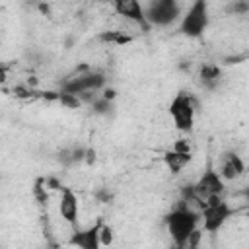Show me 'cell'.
Returning a JSON list of instances; mask_svg holds the SVG:
<instances>
[{
	"instance_id": "cell-16",
	"label": "cell",
	"mask_w": 249,
	"mask_h": 249,
	"mask_svg": "<svg viewBox=\"0 0 249 249\" xmlns=\"http://www.w3.org/2000/svg\"><path fill=\"white\" fill-rule=\"evenodd\" d=\"M31 195H33V198H35V202H37L39 206L49 204V189H47V185H45V177H37V179L33 181Z\"/></svg>"
},
{
	"instance_id": "cell-7",
	"label": "cell",
	"mask_w": 249,
	"mask_h": 249,
	"mask_svg": "<svg viewBox=\"0 0 249 249\" xmlns=\"http://www.w3.org/2000/svg\"><path fill=\"white\" fill-rule=\"evenodd\" d=\"M195 191H196V196H198L200 208H202L208 198L224 196V193H226V181H224V179L220 177V173L208 163L206 169L200 173V177L195 181Z\"/></svg>"
},
{
	"instance_id": "cell-19",
	"label": "cell",
	"mask_w": 249,
	"mask_h": 249,
	"mask_svg": "<svg viewBox=\"0 0 249 249\" xmlns=\"http://www.w3.org/2000/svg\"><path fill=\"white\" fill-rule=\"evenodd\" d=\"M58 103L64 107V109H80L82 107V101L78 95L74 93H66L62 89H58Z\"/></svg>"
},
{
	"instance_id": "cell-11",
	"label": "cell",
	"mask_w": 249,
	"mask_h": 249,
	"mask_svg": "<svg viewBox=\"0 0 249 249\" xmlns=\"http://www.w3.org/2000/svg\"><path fill=\"white\" fill-rule=\"evenodd\" d=\"M103 218H99L95 224L88 226V228H76L72 230V235L68 239V243L76 249H101V226H103Z\"/></svg>"
},
{
	"instance_id": "cell-27",
	"label": "cell",
	"mask_w": 249,
	"mask_h": 249,
	"mask_svg": "<svg viewBox=\"0 0 249 249\" xmlns=\"http://www.w3.org/2000/svg\"><path fill=\"white\" fill-rule=\"evenodd\" d=\"M86 163L88 165H93L95 163V150L91 146H88V154H86Z\"/></svg>"
},
{
	"instance_id": "cell-30",
	"label": "cell",
	"mask_w": 249,
	"mask_h": 249,
	"mask_svg": "<svg viewBox=\"0 0 249 249\" xmlns=\"http://www.w3.org/2000/svg\"><path fill=\"white\" fill-rule=\"evenodd\" d=\"M167 249H181V247H177V245H173V243H171V245H169Z\"/></svg>"
},
{
	"instance_id": "cell-1",
	"label": "cell",
	"mask_w": 249,
	"mask_h": 249,
	"mask_svg": "<svg viewBox=\"0 0 249 249\" xmlns=\"http://www.w3.org/2000/svg\"><path fill=\"white\" fill-rule=\"evenodd\" d=\"M163 224L171 237V243L185 249L189 237L200 228V210L189 202L177 200V204L163 216Z\"/></svg>"
},
{
	"instance_id": "cell-2",
	"label": "cell",
	"mask_w": 249,
	"mask_h": 249,
	"mask_svg": "<svg viewBox=\"0 0 249 249\" xmlns=\"http://www.w3.org/2000/svg\"><path fill=\"white\" fill-rule=\"evenodd\" d=\"M167 113L173 121V126L183 136H191L195 130V119H196V99L187 89H179L173 99L169 101Z\"/></svg>"
},
{
	"instance_id": "cell-15",
	"label": "cell",
	"mask_w": 249,
	"mask_h": 249,
	"mask_svg": "<svg viewBox=\"0 0 249 249\" xmlns=\"http://www.w3.org/2000/svg\"><path fill=\"white\" fill-rule=\"evenodd\" d=\"M89 113L95 117H109L115 113V101H109V99L101 97V93H99V97L89 105Z\"/></svg>"
},
{
	"instance_id": "cell-3",
	"label": "cell",
	"mask_w": 249,
	"mask_h": 249,
	"mask_svg": "<svg viewBox=\"0 0 249 249\" xmlns=\"http://www.w3.org/2000/svg\"><path fill=\"white\" fill-rule=\"evenodd\" d=\"M233 214L235 210L230 206L228 200H224V196L208 198L200 208V230L208 235H216Z\"/></svg>"
},
{
	"instance_id": "cell-17",
	"label": "cell",
	"mask_w": 249,
	"mask_h": 249,
	"mask_svg": "<svg viewBox=\"0 0 249 249\" xmlns=\"http://www.w3.org/2000/svg\"><path fill=\"white\" fill-rule=\"evenodd\" d=\"M226 16H249V2L247 0H231L224 6Z\"/></svg>"
},
{
	"instance_id": "cell-18",
	"label": "cell",
	"mask_w": 249,
	"mask_h": 249,
	"mask_svg": "<svg viewBox=\"0 0 249 249\" xmlns=\"http://www.w3.org/2000/svg\"><path fill=\"white\" fill-rule=\"evenodd\" d=\"M54 160H56V161H58V165H60V167H64V169L74 167L72 148H70V146H62V148H58V150H56V154H54Z\"/></svg>"
},
{
	"instance_id": "cell-12",
	"label": "cell",
	"mask_w": 249,
	"mask_h": 249,
	"mask_svg": "<svg viewBox=\"0 0 249 249\" xmlns=\"http://www.w3.org/2000/svg\"><path fill=\"white\" fill-rule=\"evenodd\" d=\"M58 214L60 218L72 226V230L78 228V218H80V198L74 193L72 187H62L60 189V198H58Z\"/></svg>"
},
{
	"instance_id": "cell-13",
	"label": "cell",
	"mask_w": 249,
	"mask_h": 249,
	"mask_svg": "<svg viewBox=\"0 0 249 249\" xmlns=\"http://www.w3.org/2000/svg\"><path fill=\"white\" fill-rule=\"evenodd\" d=\"M95 41L97 43H103V45H115V47H124L128 43L134 41V35L128 33V31H121V29H103L95 35Z\"/></svg>"
},
{
	"instance_id": "cell-9",
	"label": "cell",
	"mask_w": 249,
	"mask_h": 249,
	"mask_svg": "<svg viewBox=\"0 0 249 249\" xmlns=\"http://www.w3.org/2000/svg\"><path fill=\"white\" fill-rule=\"evenodd\" d=\"M113 10L117 16H121L123 19L138 25L144 33L150 31V23L146 19V10H144V4L136 2V0H113L111 2Z\"/></svg>"
},
{
	"instance_id": "cell-25",
	"label": "cell",
	"mask_w": 249,
	"mask_h": 249,
	"mask_svg": "<svg viewBox=\"0 0 249 249\" xmlns=\"http://www.w3.org/2000/svg\"><path fill=\"white\" fill-rule=\"evenodd\" d=\"M45 185H47V189L49 191H60L64 185L58 181V177H54V175H47L45 177Z\"/></svg>"
},
{
	"instance_id": "cell-14",
	"label": "cell",
	"mask_w": 249,
	"mask_h": 249,
	"mask_svg": "<svg viewBox=\"0 0 249 249\" xmlns=\"http://www.w3.org/2000/svg\"><path fill=\"white\" fill-rule=\"evenodd\" d=\"M161 160H163V163H165V167L171 175H179L187 167V163H191L193 154H179L175 150H165Z\"/></svg>"
},
{
	"instance_id": "cell-4",
	"label": "cell",
	"mask_w": 249,
	"mask_h": 249,
	"mask_svg": "<svg viewBox=\"0 0 249 249\" xmlns=\"http://www.w3.org/2000/svg\"><path fill=\"white\" fill-rule=\"evenodd\" d=\"M105 88H107V74L99 68H89L88 72H82V74L70 72L60 82V89L66 93H74V95H82L86 91L101 93Z\"/></svg>"
},
{
	"instance_id": "cell-22",
	"label": "cell",
	"mask_w": 249,
	"mask_h": 249,
	"mask_svg": "<svg viewBox=\"0 0 249 249\" xmlns=\"http://www.w3.org/2000/svg\"><path fill=\"white\" fill-rule=\"evenodd\" d=\"M99 235H101V245L103 247H111L113 245V241H115V230H113V226H109V224L103 222Z\"/></svg>"
},
{
	"instance_id": "cell-28",
	"label": "cell",
	"mask_w": 249,
	"mask_h": 249,
	"mask_svg": "<svg viewBox=\"0 0 249 249\" xmlns=\"http://www.w3.org/2000/svg\"><path fill=\"white\" fill-rule=\"evenodd\" d=\"M237 195H239V196H243V198L249 202V185H245L241 191H237Z\"/></svg>"
},
{
	"instance_id": "cell-21",
	"label": "cell",
	"mask_w": 249,
	"mask_h": 249,
	"mask_svg": "<svg viewBox=\"0 0 249 249\" xmlns=\"http://www.w3.org/2000/svg\"><path fill=\"white\" fill-rule=\"evenodd\" d=\"M72 160H74V167L80 163H86V154H88V146L84 144H72Z\"/></svg>"
},
{
	"instance_id": "cell-29",
	"label": "cell",
	"mask_w": 249,
	"mask_h": 249,
	"mask_svg": "<svg viewBox=\"0 0 249 249\" xmlns=\"http://www.w3.org/2000/svg\"><path fill=\"white\" fill-rule=\"evenodd\" d=\"M45 249H62V247H60V245H56V243H49Z\"/></svg>"
},
{
	"instance_id": "cell-8",
	"label": "cell",
	"mask_w": 249,
	"mask_h": 249,
	"mask_svg": "<svg viewBox=\"0 0 249 249\" xmlns=\"http://www.w3.org/2000/svg\"><path fill=\"white\" fill-rule=\"evenodd\" d=\"M216 171L220 173V177L228 183V181H237L245 175L247 171V163L245 160L235 152V150H226L220 154L218 158V167Z\"/></svg>"
},
{
	"instance_id": "cell-20",
	"label": "cell",
	"mask_w": 249,
	"mask_h": 249,
	"mask_svg": "<svg viewBox=\"0 0 249 249\" xmlns=\"http://www.w3.org/2000/svg\"><path fill=\"white\" fill-rule=\"evenodd\" d=\"M93 198H95L99 204H113V200H115V193H113L109 187L101 185V187L93 189Z\"/></svg>"
},
{
	"instance_id": "cell-5",
	"label": "cell",
	"mask_w": 249,
	"mask_h": 249,
	"mask_svg": "<svg viewBox=\"0 0 249 249\" xmlns=\"http://www.w3.org/2000/svg\"><path fill=\"white\" fill-rule=\"evenodd\" d=\"M210 23V12L206 0H195L185 12L179 21V33L189 39H200Z\"/></svg>"
},
{
	"instance_id": "cell-10",
	"label": "cell",
	"mask_w": 249,
	"mask_h": 249,
	"mask_svg": "<svg viewBox=\"0 0 249 249\" xmlns=\"http://www.w3.org/2000/svg\"><path fill=\"white\" fill-rule=\"evenodd\" d=\"M224 80V70H222V64L218 62H210V60H204L200 64H196L195 68V82L200 89L204 91H216L220 88Z\"/></svg>"
},
{
	"instance_id": "cell-24",
	"label": "cell",
	"mask_w": 249,
	"mask_h": 249,
	"mask_svg": "<svg viewBox=\"0 0 249 249\" xmlns=\"http://www.w3.org/2000/svg\"><path fill=\"white\" fill-rule=\"evenodd\" d=\"M200 241H202V230L198 228V230L189 237V241H187L185 249H200Z\"/></svg>"
},
{
	"instance_id": "cell-23",
	"label": "cell",
	"mask_w": 249,
	"mask_h": 249,
	"mask_svg": "<svg viewBox=\"0 0 249 249\" xmlns=\"http://www.w3.org/2000/svg\"><path fill=\"white\" fill-rule=\"evenodd\" d=\"M171 150H175V152H179V154H193V144H191L189 136H181L179 140L173 142Z\"/></svg>"
},
{
	"instance_id": "cell-26",
	"label": "cell",
	"mask_w": 249,
	"mask_h": 249,
	"mask_svg": "<svg viewBox=\"0 0 249 249\" xmlns=\"http://www.w3.org/2000/svg\"><path fill=\"white\" fill-rule=\"evenodd\" d=\"M101 97H105V99H109V101H115V99H117V89L107 86V88L101 91Z\"/></svg>"
},
{
	"instance_id": "cell-6",
	"label": "cell",
	"mask_w": 249,
	"mask_h": 249,
	"mask_svg": "<svg viewBox=\"0 0 249 249\" xmlns=\"http://www.w3.org/2000/svg\"><path fill=\"white\" fill-rule=\"evenodd\" d=\"M144 10H146V19L150 27L165 29L181 21L183 18V8L177 0H152L144 6Z\"/></svg>"
}]
</instances>
